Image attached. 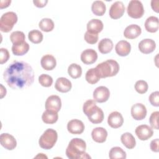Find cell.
<instances>
[{
    "mask_svg": "<svg viewBox=\"0 0 159 159\" xmlns=\"http://www.w3.org/2000/svg\"><path fill=\"white\" fill-rule=\"evenodd\" d=\"M3 78L10 88L23 89L33 84L34 72L29 63L23 61H14L4 70Z\"/></svg>",
    "mask_w": 159,
    "mask_h": 159,
    "instance_id": "1",
    "label": "cell"
},
{
    "mask_svg": "<svg viewBox=\"0 0 159 159\" xmlns=\"http://www.w3.org/2000/svg\"><path fill=\"white\" fill-rule=\"evenodd\" d=\"M86 142L81 139L74 138L70 140L66 149V155L70 159L91 158V157L85 152Z\"/></svg>",
    "mask_w": 159,
    "mask_h": 159,
    "instance_id": "2",
    "label": "cell"
},
{
    "mask_svg": "<svg viewBox=\"0 0 159 159\" xmlns=\"http://www.w3.org/2000/svg\"><path fill=\"white\" fill-rule=\"evenodd\" d=\"M83 111L89 120L93 124H99L104 119V116L102 110L96 106L93 100L86 101L83 104Z\"/></svg>",
    "mask_w": 159,
    "mask_h": 159,
    "instance_id": "3",
    "label": "cell"
},
{
    "mask_svg": "<svg viewBox=\"0 0 159 159\" xmlns=\"http://www.w3.org/2000/svg\"><path fill=\"white\" fill-rule=\"evenodd\" d=\"M119 65L114 60H107L99 63L95 68L100 78L112 77L117 74L119 71Z\"/></svg>",
    "mask_w": 159,
    "mask_h": 159,
    "instance_id": "4",
    "label": "cell"
},
{
    "mask_svg": "<svg viewBox=\"0 0 159 159\" xmlns=\"http://www.w3.org/2000/svg\"><path fill=\"white\" fill-rule=\"evenodd\" d=\"M58 139V134L53 129H47L39 140L40 147L45 150H49L53 147Z\"/></svg>",
    "mask_w": 159,
    "mask_h": 159,
    "instance_id": "5",
    "label": "cell"
},
{
    "mask_svg": "<svg viewBox=\"0 0 159 159\" xmlns=\"http://www.w3.org/2000/svg\"><path fill=\"white\" fill-rule=\"evenodd\" d=\"M17 22V16L14 12H7L0 19V30L2 32H10Z\"/></svg>",
    "mask_w": 159,
    "mask_h": 159,
    "instance_id": "6",
    "label": "cell"
},
{
    "mask_svg": "<svg viewBox=\"0 0 159 159\" xmlns=\"http://www.w3.org/2000/svg\"><path fill=\"white\" fill-rule=\"evenodd\" d=\"M127 12L128 15L132 18H141L144 14V9L142 3L138 0L130 1L128 4Z\"/></svg>",
    "mask_w": 159,
    "mask_h": 159,
    "instance_id": "7",
    "label": "cell"
},
{
    "mask_svg": "<svg viewBox=\"0 0 159 159\" xmlns=\"http://www.w3.org/2000/svg\"><path fill=\"white\" fill-rule=\"evenodd\" d=\"M109 96L110 91L109 89L104 86L96 88L93 91V99L97 102H104L108 100Z\"/></svg>",
    "mask_w": 159,
    "mask_h": 159,
    "instance_id": "8",
    "label": "cell"
},
{
    "mask_svg": "<svg viewBox=\"0 0 159 159\" xmlns=\"http://www.w3.org/2000/svg\"><path fill=\"white\" fill-rule=\"evenodd\" d=\"M146 107L142 103H136L134 104L130 110L132 117L137 120H143L147 116Z\"/></svg>",
    "mask_w": 159,
    "mask_h": 159,
    "instance_id": "9",
    "label": "cell"
},
{
    "mask_svg": "<svg viewBox=\"0 0 159 159\" xmlns=\"http://www.w3.org/2000/svg\"><path fill=\"white\" fill-rule=\"evenodd\" d=\"M1 145L8 150H14L17 146V141L12 135L7 133H2L0 135Z\"/></svg>",
    "mask_w": 159,
    "mask_h": 159,
    "instance_id": "10",
    "label": "cell"
},
{
    "mask_svg": "<svg viewBox=\"0 0 159 159\" xmlns=\"http://www.w3.org/2000/svg\"><path fill=\"white\" fill-rule=\"evenodd\" d=\"M125 12V6L121 1H116L114 2L109 11V16L113 19H118L120 18Z\"/></svg>",
    "mask_w": 159,
    "mask_h": 159,
    "instance_id": "11",
    "label": "cell"
},
{
    "mask_svg": "<svg viewBox=\"0 0 159 159\" xmlns=\"http://www.w3.org/2000/svg\"><path fill=\"white\" fill-rule=\"evenodd\" d=\"M135 134L140 140H147L153 136V131L151 127L147 125H140L136 127Z\"/></svg>",
    "mask_w": 159,
    "mask_h": 159,
    "instance_id": "12",
    "label": "cell"
},
{
    "mask_svg": "<svg viewBox=\"0 0 159 159\" xmlns=\"http://www.w3.org/2000/svg\"><path fill=\"white\" fill-rule=\"evenodd\" d=\"M45 109L58 112L61 107V101L59 96L57 95H51L45 101Z\"/></svg>",
    "mask_w": 159,
    "mask_h": 159,
    "instance_id": "13",
    "label": "cell"
},
{
    "mask_svg": "<svg viewBox=\"0 0 159 159\" xmlns=\"http://www.w3.org/2000/svg\"><path fill=\"white\" fill-rule=\"evenodd\" d=\"M123 123L124 118L122 114L117 111L112 112L107 117V124L113 129L119 128L122 125Z\"/></svg>",
    "mask_w": 159,
    "mask_h": 159,
    "instance_id": "14",
    "label": "cell"
},
{
    "mask_svg": "<svg viewBox=\"0 0 159 159\" xmlns=\"http://www.w3.org/2000/svg\"><path fill=\"white\" fill-rule=\"evenodd\" d=\"M68 131L72 134H81L84 132V124L78 119H72L67 124Z\"/></svg>",
    "mask_w": 159,
    "mask_h": 159,
    "instance_id": "15",
    "label": "cell"
},
{
    "mask_svg": "<svg viewBox=\"0 0 159 159\" xmlns=\"http://www.w3.org/2000/svg\"><path fill=\"white\" fill-rule=\"evenodd\" d=\"M97 59L98 53L92 48L86 49L81 54V60L86 65H91L96 62Z\"/></svg>",
    "mask_w": 159,
    "mask_h": 159,
    "instance_id": "16",
    "label": "cell"
},
{
    "mask_svg": "<svg viewBox=\"0 0 159 159\" xmlns=\"http://www.w3.org/2000/svg\"><path fill=\"white\" fill-rule=\"evenodd\" d=\"M138 47L142 53L144 54H149L155 50L156 43L152 39H145L139 42Z\"/></svg>",
    "mask_w": 159,
    "mask_h": 159,
    "instance_id": "17",
    "label": "cell"
},
{
    "mask_svg": "<svg viewBox=\"0 0 159 159\" xmlns=\"http://www.w3.org/2000/svg\"><path fill=\"white\" fill-rule=\"evenodd\" d=\"M55 88L60 93H67L71 90L72 84L68 79L64 77H60L56 80Z\"/></svg>",
    "mask_w": 159,
    "mask_h": 159,
    "instance_id": "18",
    "label": "cell"
},
{
    "mask_svg": "<svg viewBox=\"0 0 159 159\" xmlns=\"http://www.w3.org/2000/svg\"><path fill=\"white\" fill-rule=\"evenodd\" d=\"M141 33L142 29L139 25L137 24H131L125 29L124 35L127 39H134L138 37Z\"/></svg>",
    "mask_w": 159,
    "mask_h": 159,
    "instance_id": "19",
    "label": "cell"
},
{
    "mask_svg": "<svg viewBox=\"0 0 159 159\" xmlns=\"http://www.w3.org/2000/svg\"><path fill=\"white\" fill-rule=\"evenodd\" d=\"M91 137L94 142L98 143H103L106 140L107 132L103 127H96L91 132Z\"/></svg>",
    "mask_w": 159,
    "mask_h": 159,
    "instance_id": "20",
    "label": "cell"
},
{
    "mask_svg": "<svg viewBox=\"0 0 159 159\" xmlns=\"http://www.w3.org/2000/svg\"><path fill=\"white\" fill-rule=\"evenodd\" d=\"M116 53L120 57L127 56L131 50V45L126 40H120L117 43L115 47Z\"/></svg>",
    "mask_w": 159,
    "mask_h": 159,
    "instance_id": "21",
    "label": "cell"
},
{
    "mask_svg": "<svg viewBox=\"0 0 159 159\" xmlns=\"http://www.w3.org/2000/svg\"><path fill=\"white\" fill-rule=\"evenodd\" d=\"M42 67L47 71L52 70L57 65V61L55 58L50 54H47L43 56L40 60Z\"/></svg>",
    "mask_w": 159,
    "mask_h": 159,
    "instance_id": "22",
    "label": "cell"
},
{
    "mask_svg": "<svg viewBox=\"0 0 159 159\" xmlns=\"http://www.w3.org/2000/svg\"><path fill=\"white\" fill-rule=\"evenodd\" d=\"M102 22L98 19H93L87 24V31L93 34H98L103 29Z\"/></svg>",
    "mask_w": 159,
    "mask_h": 159,
    "instance_id": "23",
    "label": "cell"
},
{
    "mask_svg": "<svg viewBox=\"0 0 159 159\" xmlns=\"http://www.w3.org/2000/svg\"><path fill=\"white\" fill-rule=\"evenodd\" d=\"M159 27L158 18L155 16L148 17L145 22V28L147 32L154 33L158 31Z\"/></svg>",
    "mask_w": 159,
    "mask_h": 159,
    "instance_id": "24",
    "label": "cell"
},
{
    "mask_svg": "<svg viewBox=\"0 0 159 159\" xmlns=\"http://www.w3.org/2000/svg\"><path fill=\"white\" fill-rule=\"evenodd\" d=\"M113 42L108 38H104L101 40L98 43V50L102 54H107L111 52L113 48Z\"/></svg>",
    "mask_w": 159,
    "mask_h": 159,
    "instance_id": "25",
    "label": "cell"
},
{
    "mask_svg": "<svg viewBox=\"0 0 159 159\" xmlns=\"http://www.w3.org/2000/svg\"><path fill=\"white\" fill-rule=\"evenodd\" d=\"M58 119V112L46 109L42 114V119L43 122L47 124H53L55 123Z\"/></svg>",
    "mask_w": 159,
    "mask_h": 159,
    "instance_id": "26",
    "label": "cell"
},
{
    "mask_svg": "<svg viewBox=\"0 0 159 159\" xmlns=\"http://www.w3.org/2000/svg\"><path fill=\"white\" fill-rule=\"evenodd\" d=\"M29 45L25 41L20 43L14 44L12 47V52L14 55L22 56L28 52Z\"/></svg>",
    "mask_w": 159,
    "mask_h": 159,
    "instance_id": "27",
    "label": "cell"
},
{
    "mask_svg": "<svg viewBox=\"0 0 159 159\" xmlns=\"http://www.w3.org/2000/svg\"><path fill=\"white\" fill-rule=\"evenodd\" d=\"M122 144L128 149H132L135 147L136 141L134 137L129 132H125L120 137Z\"/></svg>",
    "mask_w": 159,
    "mask_h": 159,
    "instance_id": "28",
    "label": "cell"
},
{
    "mask_svg": "<svg viewBox=\"0 0 159 159\" xmlns=\"http://www.w3.org/2000/svg\"><path fill=\"white\" fill-rule=\"evenodd\" d=\"M106 7L102 1H95L91 5V11L93 13L98 16H102L106 12Z\"/></svg>",
    "mask_w": 159,
    "mask_h": 159,
    "instance_id": "29",
    "label": "cell"
},
{
    "mask_svg": "<svg viewBox=\"0 0 159 159\" xmlns=\"http://www.w3.org/2000/svg\"><path fill=\"white\" fill-rule=\"evenodd\" d=\"M111 159H125L127 157L125 152L119 147H112L109 153Z\"/></svg>",
    "mask_w": 159,
    "mask_h": 159,
    "instance_id": "30",
    "label": "cell"
},
{
    "mask_svg": "<svg viewBox=\"0 0 159 159\" xmlns=\"http://www.w3.org/2000/svg\"><path fill=\"white\" fill-rule=\"evenodd\" d=\"M68 75L73 79L80 78L82 74V68L76 63H71L68 68Z\"/></svg>",
    "mask_w": 159,
    "mask_h": 159,
    "instance_id": "31",
    "label": "cell"
},
{
    "mask_svg": "<svg viewBox=\"0 0 159 159\" xmlns=\"http://www.w3.org/2000/svg\"><path fill=\"white\" fill-rule=\"evenodd\" d=\"M85 79L88 83L94 84L98 83L101 78L98 76L95 68H93L87 71L85 75Z\"/></svg>",
    "mask_w": 159,
    "mask_h": 159,
    "instance_id": "32",
    "label": "cell"
},
{
    "mask_svg": "<svg viewBox=\"0 0 159 159\" xmlns=\"http://www.w3.org/2000/svg\"><path fill=\"white\" fill-rule=\"evenodd\" d=\"M39 28L43 32H48L54 28V23L50 18H43L39 23Z\"/></svg>",
    "mask_w": 159,
    "mask_h": 159,
    "instance_id": "33",
    "label": "cell"
},
{
    "mask_svg": "<svg viewBox=\"0 0 159 159\" xmlns=\"http://www.w3.org/2000/svg\"><path fill=\"white\" fill-rule=\"evenodd\" d=\"M29 40L33 43H39L43 40L42 33L38 30H32L28 34Z\"/></svg>",
    "mask_w": 159,
    "mask_h": 159,
    "instance_id": "34",
    "label": "cell"
},
{
    "mask_svg": "<svg viewBox=\"0 0 159 159\" xmlns=\"http://www.w3.org/2000/svg\"><path fill=\"white\" fill-rule=\"evenodd\" d=\"M25 36L21 31H14L10 35V40L13 45L25 42Z\"/></svg>",
    "mask_w": 159,
    "mask_h": 159,
    "instance_id": "35",
    "label": "cell"
},
{
    "mask_svg": "<svg viewBox=\"0 0 159 159\" xmlns=\"http://www.w3.org/2000/svg\"><path fill=\"white\" fill-rule=\"evenodd\" d=\"M39 82L43 87H50L53 83V78L48 75L42 74L39 77Z\"/></svg>",
    "mask_w": 159,
    "mask_h": 159,
    "instance_id": "36",
    "label": "cell"
},
{
    "mask_svg": "<svg viewBox=\"0 0 159 159\" xmlns=\"http://www.w3.org/2000/svg\"><path fill=\"white\" fill-rule=\"evenodd\" d=\"M134 88L136 91L139 94H144L147 91L148 86L145 81L139 80L135 83Z\"/></svg>",
    "mask_w": 159,
    "mask_h": 159,
    "instance_id": "37",
    "label": "cell"
},
{
    "mask_svg": "<svg viewBox=\"0 0 159 159\" xmlns=\"http://www.w3.org/2000/svg\"><path fill=\"white\" fill-rule=\"evenodd\" d=\"M85 41L89 44H95L98 40V34H93L86 31L84 35Z\"/></svg>",
    "mask_w": 159,
    "mask_h": 159,
    "instance_id": "38",
    "label": "cell"
},
{
    "mask_svg": "<svg viewBox=\"0 0 159 159\" xmlns=\"http://www.w3.org/2000/svg\"><path fill=\"white\" fill-rule=\"evenodd\" d=\"M158 114H159L158 111H155L152 113L149 118V122L151 127L156 130L158 129Z\"/></svg>",
    "mask_w": 159,
    "mask_h": 159,
    "instance_id": "39",
    "label": "cell"
},
{
    "mask_svg": "<svg viewBox=\"0 0 159 159\" xmlns=\"http://www.w3.org/2000/svg\"><path fill=\"white\" fill-rule=\"evenodd\" d=\"M149 101L152 106L155 107H158L159 106V92L155 91L152 93L149 96Z\"/></svg>",
    "mask_w": 159,
    "mask_h": 159,
    "instance_id": "40",
    "label": "cell"
},
{
    "mask_svg": "<svg viewBox=\"0 0 159 159\" xmlns=\"http://www.w3.org/2000/svg\"><path fill=\"white\" fill-rule=\"evenodd\" d=\"M1 51V55H0V63L1 65L6 63L10 57L9 53L8 50L6 48H0Z\"/></svg>",
    "mask_w": 159,
    "mask_h": 159,
    "instance_id": "41",
    "label": "cell"
},
{
    "mask_svg": "<svg viewBox=\"0 0 159 159\" xmlns=\"http://www.w3.org/2000/svg\"><path fill=\"white\" fill-rule=\"evenodd\" d=\"M158 143H159V140L158 139H154L152 140L150 142V149L152 151L154 152H158Z\"/></svg>",
    "mask_w": 159,
    "mask_h": 159,
    "instance_id": "42",
    "label": "cell"
},
{
    "mask_svg": "<svg viewBox=\"0 0 159 159\" xmlns=\"http://www.w3.org/2000/svg\"><path fill=\"white\" fill-rule=\"evenodd\" d=\"M47 0H40V1H33V3L37 7H43L47 4Z\"/></svg>",
    "mask_w": 159,
    "mask_h": 159,
    "instance_id": "43",
    "label": "cell"
},
{
    "mask_svg": "<svg viewBox=\"0 0 159 159\" xmlns=\"http://www.w3.org/2000/svg\"><path fill=\"white\" fill-rule=\"evenodd\" d=\"M158 3H159V1H152L151 2V7L152 8V9L155 11L156 12H158Z\"/></svg>",
    "mask_w": 159,
    "mask_h": 159,
    "instance_id": "44",
    "label": "cell"
},
{
    "mask_svg": "<svg viewBox=\"0 0 159 159\" xmlns=\"http://www.w3.org/2000/svg\"><path fill=\"white\" fill-rule=\"evenodd\" d=\"M11 2V0H6V1H1L0 2V9H4L7 7Z\"/></svg>",
    "mask_w": 159,
    "mask_h": 159,
    "instance_id": "45",
    "label": "cell"
},
{
    "mask_svg": "<svg viewBox=\"0 0 159 159\" xmlns=\"http://www.w3.org/2000/svg\"><path fill=\"white\" fill-rule=\"evenodd\" d=\"M1 98H2L6 94V89L5 88H4V86L2 85V84H1Z\"/></svg>",
    "mask_w": 159,
    "mask_h": 159,
    "instance_id": "46",
    "label": "cell"
}]
</instances>
